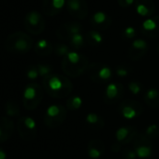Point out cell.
Returning a JSON list of instances; mask_svg holds the SVG:
<instances>
[{
    "label": "cell",
    "instance_id": "obj_22",
    "mask_svg": "<svg viewBox=\"0 0 159 159\" xmlns=\"http://www.w3.org/2000/svg\"><path fill=\"white\" fill-rule=\"evenodd\" d=\"M54 50V46L46 39H40L35 46V52L42 57L49 56Z\"/></svg>",
    "mask_w": 159,
    "mask_h": 159
},
{
    "label": "cell",
    "instance_id": "obj_35",
    "mask_svg": "<svg viewBox=\"0 0 159 159\" xmlns=\"http://www.w3.org/2000/svg\"><path fill=\"white\" fill-rule=\"evenodd\" d=\"M122 156H123L124 159H139L133 148H126L123 151Z\"/></svg>",
    "mask_w": 159,
    "mask_h": 159
},
{
    "label": "cell",
    "instance_id": "obj_37",
    "mask_svg": "<svg viewBox=\"0 0 159 159\" xmlns=\"http://www.w3.org/2000/svg\"><path fill=\"white\" fill-rule=\"evenodd\" d=\"M124 35L127 37V38H133L135 35H136V30L134 27H127L124 31Z\"/></svg>",
    "mask_w": 159,
    "mask_h": 159
},
{
    "label": "cell",
    "instance_id": "obj_23",
    "mask_svg": "<svg viewBox=\"0 0 159 159\" xmlns=\"http://www.w3.org/2000/svg\"><path fill=\"white\" fill-rule=\"evenodd\" d=\"M82 99L81 96L79 95H74V96H71L69 97L67 102H66V105H67V108L68 110H71V111H76V110H79L82 106Z\"/></svg>",
    "mask_w": 159,
    "mask_h": 159
},
{
    "label": "cell",
    "instance_id": "obj_8",
    "mask_svg": "<svg viewBox=\"0 0 159 159\" xmlns=\"http://www.w3.org/2000/svg\"><path fill=\"white\" fill-rule=\"evenodd\" d=\"M144 112L141 102L135 100H124L118 106V113L127 120H133L140 117Z\"/></svg>",
    "mask_w": 159,
    "mask_h": 159
},
{
    "label": "cell",
    "instance_id": "obj_21",
    "mask_svg": "<svg viewBox=\"0 0 159 159\" xmlns=\"http://www.w3.org/2000/svg\"><path fill=\"white\" fill-rule=\"evenodd\" d=\"M86 124L94 130H101L105 126V121L97 113H89L85 117Z\"/></svg>",
    "mask_w": 159,
    "mask_h": 159
},
{
    "label": "cell",
    "instance_id": "obj_40",
    "mask_svg": "<svg viewBox=\"0 0 159 159\" xmlns=\"http://www.w3.org/2000/svg\"><path fill=\"white\" fill-rule=\"evenodd\" d=\"M121 148H122V145L118 144L117 143H114L112 144V152H114V153L120 152Z\"/></svg>",
    "mask_w": 159,
    "mask_h": 159
},
{
    "label": "cell",
    "instance_id": "obj_32",
    "mask_svg": "<svg viewBox=\"0 0 159 159\" xmlns=\"http://www.w3.org/2000/svg\"><path fill=\"white\" fill-rule=\"evenodd\" d=\"M131 72V69L127 66V65H119L115 68V74L118 77H121V78H125L127 76L129 75Z\"/></svg>",
    "mask_w": 159,
    "mask_h": 159
},
{
    "label": "cell",
    "instance_id": "obj_4",
    "mask_svg": "<svg viewBox=\"0 0 159 159\" xmlns=\"http://www.w3.org/2000/svg\"><path fill=\"white\" fill-rule=\"evenodd\" d=\"M43 95V87H41L37 83L28 84L25 87L22 94V103L25 109L30 111L35 110L42 102Z\"/></svg>",
    "mask_w": 159,
    "mask_h": 159
},
{
    "label": "cell",
    "instance_id": "obj_31",
    "mask_svg": "<svg viewBox=\"0 0 159 159\" xmlns=\"http://www.w3.org/2000/svg\"><path fill=\"white\" fill-rule=\"evenodd\" d=\"M53 51L55 52V54L57 56H60V57H63L64 58L70 51V48L66 44H56L54 46V50Z\"/></svg>",
    "mask_w": 159,
    "mask_h": 159
},
{
    "label": "cell",
    "instance_id": "obj_6",
    "mask_svg": "<svg viewBox=\"0 0 159 159\" xmlns=\"http://www.w3.org/2000/svg\"><path fill=\"white\" fill-rule=\"evenodd\" d=\"M16 128L20 137L25 142H31L37 136V123L30 116H20L17 121Z\"/></svg>",
    "mask_w": 159,
    "mask_h": 159
},
{
    "label": "cell",
    "instance_id": "obj_42",
    "mask_svg": "<svg viewBox=\"0 0 159 159\" xmlns=\"http://www.w3.org/2000/svg\"><path fill=\"white\" fill-rule=\"evenodd\" d=\"M157 51H158V54H159V45H158V47H157Z\"/></svg>",
    "mask_w": 159,
    "mask_h": 159
},
{
    "label": "cell",
    "instance_id": "obj_34",
    "mask_svg": "<svg viewBox=\"0 0 159 159\" xmlns=\"http://www.w3.org/2000/svg\"><path fill=\"white\" fill-rule=\"evenodd\" d=\"M26 76L30 79V80H35L39 76L37 65H31L28 67L27 71H26Z\"/></svg>",
    "mask_w": 159,
    "mask_h": 159
},
{
    "label": "cell",
    "instance_id": "obj_16",
    "mask_svg": "<svg viewBox=\"0 0 159 159\" xmlns=\"http://www.w3.org/2000/svg\"><path fill=\"white\" fill-rule=\"evenodd\" d=\"M105 154V144L98 139L91 140L87 145V155L90 159H99Z\"/></svg>",
    "mask_w": 159,
    "mask_h": 159
},
{
    "label": "cell",
    "instance_id": "obj_14",
    "mask_svg": "<svg viewBox=\"0 0 159 159\" xmlns=\"http://www.w3.org/2000/svg\"><path fill=\"white\" fill-rule=\"evenodd\" d=\"M82 26L79 22H66L56 30V35L62 40H70L74 34L82 33Z\"/></svg>",
    "mask_w": 159,
    "mask_h": 159
},
{
    "label": "cell",
    "instance_id": "obj_12",
    "mask_svg": "<svg viewBox=\"0 0 159 159\" xmlns=\"http://www.w3.org/2000/svg\"><path fill=\"white\" fill-rule=\"evenodd\" d=\"M67 8L69 14L78 20L84 19L88 14V5L85 0H67Z\"/></svg>",
    "mask_w": 159,
    "mask_h": 159
},
{
    "label": "cell",
    "instance_id": "obj_41",
    "mask_svg": "<svg viewBox=\"0 0 159 159\" xmlns=\"http://www.w3.org/2000/svg\"><path fill=\"white\" fill-rule=\"evenodd\" d=\"M0 159H7V154L2 148H0Z\"/></svg>",
    "mask_w": 159,
    "mask_h": 159
},
{
    "label": "cell",
    "instance_id": "obj_39",
    "mask_svg": "<svg viewBox=\"0 0 159 159\" xmlns=\"http://www.w3.org/2000/svg\"><path fill=\"white\" fill-rule=\"evenodd\" d=\"M66 3H67L66 0H52V4H53L54 7L56 9H59V10L62 9V7L65 6Z\"/></svg>",
    "mask_w": 159,
    "mask_h": 159
},
{
    "label": "cell",
    "instance_id": "obj_1",
    "mask_svg": "<svg viewBox=\"0 0 159 159\" xmlns=\"http://www.w3.org/2000/svg\"><path fill=\"white\" fill-rule=\"evenodd\" d=\"M44 91L51 97L55 99H63L67 97L73 90L71 81L59 74H51L42 80Z\"/></svg>",
    "mask_w": 159,
    "mask_h": 159
},
{
    "label": "cell",
    "instance_id": "obj_25",
    "mask_svg": "<svg viewBox=\"0 0 159 159\" xmlns=\"http://www.w3.org/2000/svg\"><path fill=\"white\" fill-rule=\"evenodd\" d=\"M5 112L7 114V116H20V108L18 106V104L13 102V101H7L5 104Z\"/></svg>",
    "mask_w": 159,
    "mask_h": 159
},
{
    "label": "cell",
    "instance_id": "obj_18",
    "mask_svg": "<svg viewBox=\"0 0 159 159\" xmlns=\"http://www.w3.org/2000/svg\"><path fill=\"white\" fill-rule=\"evenodd\" d=\"M135 9L142 17L152 16L156 11V5L153 0H135Z\"/></svg>",
    "mask_w": 159,
    "mask_h": 159
},
{
    "label": "cell",
    "instance_id": "obj_24",
    "mask_svg": "<svg viewBox=\"0 0 159 159\" xmlns=\"http://www.w3.org/2000/svg\"><path fill=\"white\" fill-rule=\"evenodd\" d=\"M87 42L90 45H100L103 42V37L97 30H91L86 34Z\"/></svg>",
    "mask_w": 159,
    "mask_h": 159
},
{
    "label": "cell",
    "instance_id": "obj_33",
    "mask_svg": "<svg viewBox=\"0 0 159 159\" xmlns=\"http://www.w3.org/2000/svg\"><path fill=\"white\" fill-rule=\"evenodd\" d=\"M37 68L39 76H41L43 78L45 76L52 74V67L50 66V65H47V64H37Z\"/></svg>",
    "mask_w": 159,
    "mask_h": 159
},
{
    "label": "cell",
    "instance_id": "obj_27",
    "mask_svg": "<svg viewBox=\"0 0 159 159\" xmlns=\"http://www.w3.org/2000/svg\"><path fill=\"white\" fill-rule=\"evenodd\" d=\"M69 41L74 48H81L84 45V36L82 33H77L71 36Z\"/></svg>",
    "mask_w": 159,
    "mask_h": 159
},
{
    "label": "cell",
    "instance_id": "obj_13",
    "mask_svg": "<svg viewBox=\"0 0 159 159\" xmlns=\"http://www.w3.org/2000/svg\"><path fill=\"white\" fill-rule=\"evenodd\" d=\"M138 134V130L136 128L132 126H124L119 128L115 132V143L120 145H126L134 140L136 135Z\"/></svg>",
    "mask_w": 159,
    "mask_h": 159
},
{
    "label": "cell",
    "instance_id": "obj_3",
    "mask_svg": "<svg viewBox=\"0 0 159 159\" xmlns=\"http://www.w3.org/2000/svg\"><path fill=\"white\" fill-rule=\"evenodd\" d=\"M4 47L8 52L24 54L33 48V39L26 33L15 32L6 38Z\"/></svg>",
    "mask_w": 159,
    "mask_h": 159
},
{
    "label": "cell",
    "instance_id": "obj_28",
    "mask_svg": "<svg viewBox=\"0 0 159 159\" xmlns=\"http://www.w3.org/2000/svg\"><path fill=\"white\" fill-rule=\"evenodd\" d=\"M144 135L147 138H149L150 140L157 139V137H159V126L156 125V124H153V125L148 126L146 128V129H145Z\"/></svg>",
    "mask_w": 159,
    "mask_h": 159
},
{
    "label": "cell",
    "instance_id": "obj_30",
    "mask_svg": "<svg viewBox=\"0 0 159 159\" xmlns=\"http://www.w3.org/2000/svg\"><path fill=\"white\" fill-rule=\"evenodd\" d=\"M128 89L133 95H140L143 91V85L139 81H131L128 84Z\"/></svg>",
    "mask_w": 159,
    "mask_h": 159
},
{
    "label": "cell",
    "instance_id": "obj_7",
    "mask_svg": "<svg viewBox=\"0 0 159 159\" xmlns=\"http://www.w3.org/2000/svg\"><path fill=\"white\" fill-rule=\"evenodd\" d=\"M131 143L139 159H150L153 157L154 148L152 140L147 138L144 134L138 133Z\"/></svg>",
    "mask_w": 159,
    "mask_h": 159
},
{
    "label": "cell",
    "instance_id": "obj_26",
    "mask_svg": "<svg viewBox=\"0 0 159 159\" xmlns=\"http://www.w3.org/2000/svg\"><path fill=\"white\" fill-rule=\"evenodd\" d=\"M42 10L45 15L54 16L60 12L59 9H56L52 4V0H43L42 3Z\"/></svg>",
    "mask_w": 159,
    "mask_h": 159
},
{
    "label": "cell",
    "instance_id": "obj_36",
    "mask_svg": "<svg viewBox=\"0 0 159 159\" xmlns=\"http://www.w3.org/2000/svg\"><path fill=\"white\" fill-rule=\"evenodd\" d=\"M155 18H156V20H157V29L154 30L153 32H142V33L145 36H147V37H153V38H155V37L159 36V15L158 16H156Z\"/></svg>",
    "mask_w": 159,
    "mask_h": 159
},
{
    "label": "cell",
    "instance_id": "obj_15",
    "mask_svg": "<svg viewBox=\"0 0 159 159\" xmlns=\"http://www.w3.org/2000/svg\"><path fill=\"white\" fill-rule=\"evenodd\" d=\"M148 51V44L143 39H136L133 41L129 50L128 57L131 61H139L145 56Z\"/></svg>",
    "mask_w": 159,
    "mask_h": 159
},
{
    "label": "cell",
    "instance_id": "obj_17",
    "mask_svg": "<svg viewBox=\"0 0 159 159\" xmlns=\"http://www.w3.org/2000/svg\"><path fill=\"white\" fill-rule=\"evenodd\" d=\"M14 132V123L6 116H0V143L7 141Z\"/></svg>",
    "mask_w": 159,
    "mask_h": 159
},
{
    "label": "cell",
    "instance_id": "obj_19",
    "mask_svg": "<svg viewBox=\"0 0 159 159\" xmlns=\"http://www.w3.org/2000/svg\"><path fill=\"white\" fill-rule=\"evenodd\" d=\"M92 25L96 29L105 30L112 24V19L103 11H97L92 16Z\"/></svg>",
    "mask_w": 159,
    "mask_h": 159
},
{
    "label": "cell",
    "instance_id": "obj_5",
    "mask_svg": "<svg viewBox=\"0 0 159 159\" xmlns=\"http://www.w3.org/2000/svg\"><path fill=\"white\" fill-rule=\"evenodd\" d=\"M67 116V108L61 104L50 105L43 117L44 124L49 129H56L60 127Z\"/></svg>",
    "mask_w": 159,
    "mask_h": 159
},
{
    "label": "cell",
    "instance_id": "obj_38",
    "mask_svg": "<svg viewBox=\"0 0 159 159\" xmlns=\"http://www.w3.org/2000/svg\"><path fill=\"white\" fill-rule=\"evenodd\" d=\"M135 3V0H118V4L121 7L127 8L129 6H131L132 4Z\"/></svg>",
    "mask_w": 159,
    "mask_h": 159
},
{
    "label": "cell",
    "instance_id": "obj_11",
    "mask_svg": "<svg viewBox=\"0 0 159 159\" xmlns=\"http://www.w3.org/2000/svg\"><path fill=\"white\" fill-rule=\"evenodd\" d=\"M124 95H125L124 86L120 83L113 82V83H110L109 85H107L105 91H104L103 100L105 103L111 105V104H114V103L121 102Z\"/></svg>",
    "mask_w": 159,
    "mask_h": 159
},
{
    "label": "cell",
    "instance_id": "obj_9",
    "mask_svg": "<svg viewBox=\"0 0 159 159\" xmlns=\"http://www.w3.org/2000/svg\"><path fill=\"white\" fill-rule=\"evenodd\" d=\"M89 78L96 83H106L112 77V70L102 63L93 62L87 68Z\"/></svg>",
    "mask_w": 159,
    "mask_h": 159
},
{
    "label": "cell",
    "instance_id": "obj_20",
    "mask_svg": "<svg viewBox=\"0 0 159 159\" xmlns=\"http://www.w3.org/2000/svg\"><path fill=\"white\" fill-rule=\"evenodd\" d=\"M143 100L147 106L157 109L159 108V90L155 88L147 89L143 94Z\"/></svg>",
    "mask_w": 159,
    "mask_h": 159
},
{
    "label": "cell",
    "instance_id": "obj_29",
    "mask_svg": "<svg viewBox=\"0 0 159 159\" xmlns=\"http://www.w3.org/2000/svg\"><path fill=\"white\" fill-rule=\"evenodd\" d=\"M157 27V22L155 17L149 18L142 23V32H153Z\"/></svg>",
    "mask_w": 159,
    "mask_h": 159
},
{
    "label": "cell",
    "instance_id": "obj_10",
    "mask_svg": "<svg viewBox=\"0 0 159 159\" xmlns=\"http://www.w3.org/2000/svg\"><path fill=\"white\" fill-rule=\"evenodd\" d=\"M24 26L30 34L38 35L45 29L44 18L38 11H30L24 17Z\"/></svg>",
    "mask_w": 159,
    "mask_h": 159
},
{
    "label": "cell",
    "instance_id": "obj_2",
    "mask_svg": "<svg viewBox=\"0 0 159 159\" xmlns=\"http://www.w3.org/2000/svg\"><path fill=\"white\" fill-rule=\"evenodd\" d=\"M89 61L86 56L76 51H69L61 62L63 72L69 77L77 78L87 71Z\"/></svg>",
    "mask_w": 159,
    "mask_h": 159
}]
</instances>
